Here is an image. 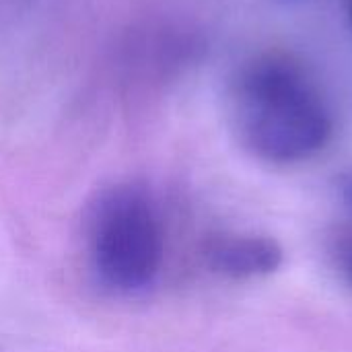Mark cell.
<instances>
[{
    "instance_id": "1",
    "label": "cell",
    "mask_w": 352,
    "mask_h": 352,
    "mask_svg": "<svg viewBox=\"0 0 352 352\" xmlns=\"http://www.w3.org/2000/svg\"><path fill=\"white\" fill-rule=\"evenodd\" d=\"M229 113L241 144L276 165L316 157L332 138V113L316 80L276 54L245 62L229 87Z\"/></svg>"
},
{
    "instance_id": "2",
    "label": "cell",
    "mask_w": 352,
    "mask_h": 352,
    "mask_svg": "<svg viewBox=\"0 0 352 352\" xmlns=\"http://www.w3.org/2000/svg\"><path fill=\"white\" fill-rule=\"evenodd\" d=\"M89 256L97 280L120 295L148 289L163 264V227L151 196L136 186L105 190L89 217Z\"/></svg>"
},
{
    "instance_id": "3",
    "label": "cell",
    "mask_w": 352,
    "mask_h": 352,
    "mask_svg": "<svg viewBox=\"0 0 352 352\" xmlns=\"http://www.w3.org/2000/svg\"><path fill=\"white\" fill-rule=\"evenodd\" d=\"M208 266L229 278H260L283 264L280 245L266 235H225L206 248Z\"/></svg>"
},
{
    "instance_id": "4",
    "label": "cell",
    "mask_w": 352,
    "mask_h": 352,
    "mask_svg": "<svg viewBox=\"0 0 352 352\" xmlns=\"http://www.w3.org/2000/svg\"><path fill=\"white\" fill-rule=\"evenodd\" d=\"M334 258L346 285L352 289V235H344L334 245Z\"/></svg>"
},
{
    "instance_id": "5",
    "label": "cell",
    "mask_w": 352,
    "mask_h": 352,
    "mask_svg": "<svg viewBox=\"0 0 352 352\" xmlns=\"http://www.w3.org/2000/svg\"><path fill=\"white\" fill-rule=\"evenodd\" d=\"M346 200L352 204V179L346 184Z\"/></svg>"
}]
</instances>
